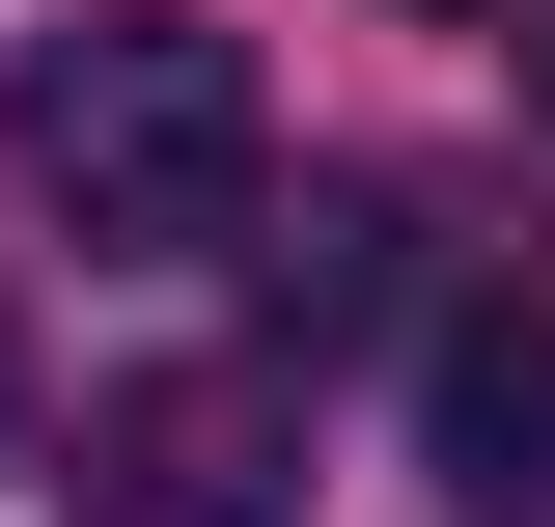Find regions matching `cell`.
Segmentation results:
<instances>
[{
  "label": "cell",
  "instance_id": "cell-2",
  "mask_svg": "<svg viewBox=\"0 0 555 527\" xmlns=\"http://www.w3.org/2000/svg\"><path fill=\"white\" fill-rule=\"evenodd\" d=\"M83 500L112 527H306V389L278 361H167V389L83 416Z\"/></svg>",
  "mask_w": 555,
  "mask_h": 527
},
{
  "label": "cell",
  "instance_id": "cell-3",
  "mask_svg": "<svg viewBox=\"0 0 555 527\" xmlns=\"http://www.w3.org/2000/svg\"><path fill=\"white\" fill-rule=\"evenodd\" d=\"M416 445L473 527H555V306H444L416 333Z\"/></svg>",
  "mask_w": 555,
  "mask_h": 527
},
{
  "label": "cell",
  "instance_id": "cell-5",
  "mask_svg": "<svg viewBox=\"0 0 555 527\" xmlns=\"http://www.w3.org/2000/svg\"><path fill=\"white\" fill-rule=\"evenodd\" d=\"M0 416H28V333H0Z\"/></svg>",
  "mask_w": 555,
  "mask_h": 527
},
{
  "label": "cell",
  "instance_id": "cell-1",
  "mask_svg": "<svg viewBox=\"0 0 555 527\" xmlns=\"http://www.w3.org/2000/svg\"><path fill=\"white\" fill-rule=\"evenodd\" d=\"M28 195H56L83 250H222V222H250V56L167 28V0L56 28V56H28Z\"/></svg>",
  "mask_w": 555,
  "mask_h": 527
},
{
  "label": "cell",
  "instance_id": "cell-4",
  "mask_svg": "<svg viewBox=\"0 0 555 527\" xmlns=\"http://www.w3.org/2000/svg\"><path fill=\"white\" fill-rule=\"evenodd\" d=\"M389 250H416L389 195H306V250H278V333H389V306H416Z\"/></svg>",
  "mask_w": 555,
  "mask_h": 527
}]
</instances>
